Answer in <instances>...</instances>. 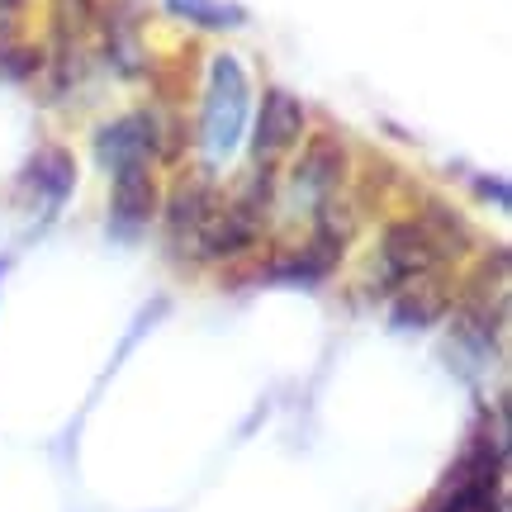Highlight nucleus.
<instances>
[{"label":"nucleus","instance_id":"nucleus-1","mask_svg":"<svg viewBox=\"0 0 512 512\" xmlns=\"http://www.w3.org/2000/svg\"><path fill=\"white\" fill-rule=\"evenodd\" d=\"M465 247V228L456 214H441L432 209L427 219H403L384 233V271L394 280H422L432 275L441 261Z\"/></svg>","mask_w":512,"mask_h":512},{"label":"nucleus","instance_id":"nucleus-2","mask_svg":"<svg viewBox=\"0 0 512 512\" xmlns=\"http://www.w3.org/2000/svg\"><path fill=\"white\" fill-rule=\"evenodd\" d=\"M242 114H247V81H242L238 62L219 57L214 62V81H209V100H204V138L214 152H228L238 143Z\"/></svg>","mask_w":512,"mask_h":512},{"label":"nucleus","instance_id":"nucleus-3","mask_svg":"<svg viewBox=\"0 0 512 512\" xmlns=\"http://www.w3.org/2000/svg\"><path fill=\"white\" fill-rule=\"evenodd\" d=\"M152 204H157V185L147 162H124L114 166V219L119 228H138L152 219Z\"/></svg>","mask_w":512,"mask_h":512},{"label":"nucleus","instance_id":"nucleus-4","mask_svg":"<svg viewBox=\"0 0 512 512\" xmlns=\"http://www.w3.org/2000/svg\"><path fill=\"white\" fill-rule=\"evenodd\" d=\"M299 128H304V110H299V100L285 91H266L261 100V119H256V152H285V147L299 138Z\"/></svg>","mask_w":512,"mask_h":512},{"label":"nucleus","instance_id":"nucleus-5","mask_svg":"<svg viewBox=\"0 0 512 512\" xmlns=\"http://www.w3.org/2000/svg\"><path fill=\"white\" fill-rule=\"evenodd\" d=\"M209 219H214V195H209L204 185L176 190V200H171V233H176V238L200 242V233L209 228Z\"/></svg>","mask_w":512,"mask_h":512},{"label":"nucleus","instance_id":"nucleus-6","mask_svg":"<svg viewBox=\"0 0 512 512\" xmlns=\"http://www.w3.org/2000/svg\"><path fill=\"white\" fill-rule=\"evenodd\" d=\"M337 181H342V147L332 143V138L309 143L304 162L294 171V185H304V190H332Z\"/></svg>","mask_w":512,"mask_h":512},{"label":"nucleus","instance_id":"nucleus-7","mask_svg":"<svg viewBox=\"0 0 512 512\" xmlns=\"http://www.w3.org/2000/svg\"><path fill=\"white\" fill-rule=\"evenodd\" d=\"M171 10L200 19V24H238V10H223L214 0H171Z\"/></svg>","mask_w":512,"mask_h":512},{"label":"nucleus","instance_id":"nucleus-8","mask_svg":"<svg viewBox=\"0 0 512 512\" xmlns=\"http://www.w3.org/2000/svg\"><path fill=\"white\" fill-rule=\"evenodd\" d=\"M19 5H24V0H0V10H19Z\"/></svg>","mask_w":512,"mask_h":512}]
</instances>
